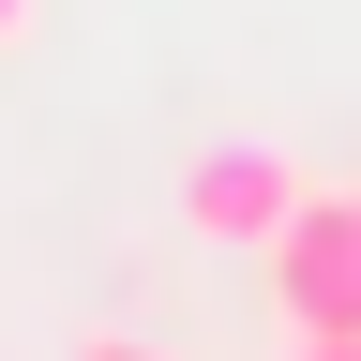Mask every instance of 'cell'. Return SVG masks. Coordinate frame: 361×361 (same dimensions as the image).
Returning a JSON list of instances; mask_svg holds the SVG:
<instances>
[{"label": "cell", "instance_id": "7a4b0ae2", "mask_svg": "<svg viewBox=\"0 0 361 361\" xmlns=\"http://www.w3.org/2000/svg\"><path fill=\"white\" fill-rule=\"evenodd\" d=\"M286 211H301V166H286V151H256V135H226V151H196V166H180V241L256 256Z\"/></svg>", "mask_w": 361, "mask_h": 361}, {"label": "cell", "instance_id": "277c9868", "mask_svg": "<svg viewBox=\"0 0 361 361\" xmlns=\"http://www.w3.org/2000/svg\"><path fill=\"white\" fill-rule=\"evenodd\" d=\"M271 361H361V331H271Z\"/></svg>", "mask_w": 361, "mask_h": 361}, {"label": "cell", "instance_id": "6da1fadb", "mask_svg": "<svg viewBox=\"0 0 361 361\" xmlns=\"http://www.w3.org/2000/svg\"><path fill=\"white\" fill-rule=\"evenodd\" d=\"M256 271H271V331H361V196L301 180V211L256 241Z\"/></svg>", "mask_w": 361, "mask_h": 361}, {"label": "cell", "instance_id": "3957f363", "mask_svg": "<svg viewBox=\"0 0 361 361\" xmlns=\"http://www.w3.org/2000/svg\"><path fill=\"white\" fill-rule=\"evenodd\" d=\"M61 361H180V346H151V331H75Z\"/></svg>", "mask_w": 361, "mask_h": 361}, {"label": "cell", "instance_id": "8992f818", "mask_svg": "<svg viewBox=\"0 0 361 361\" xmlns=\"http://www.w3.org/2000/svg\"><path fill=\"white\" fill-rule=\"evenodd\" d=\"M346 196H361V180H346Z\"/></svg>", "mask_w": 361, "mask_h": 361}, {"label": "cell", "instance_id": "5b68a950", "mask_svg": "<svg viewBox=\"0 0 361 361\" xmlns=\"http://www.w3.org/2000/svg\"><path fill=\"white\" fill-rule=\"evenodd\" d=\"M0 45H30V0H0Z\"/></svg>", "mask_w": 361, "mask_h": 361}]
</instances>
